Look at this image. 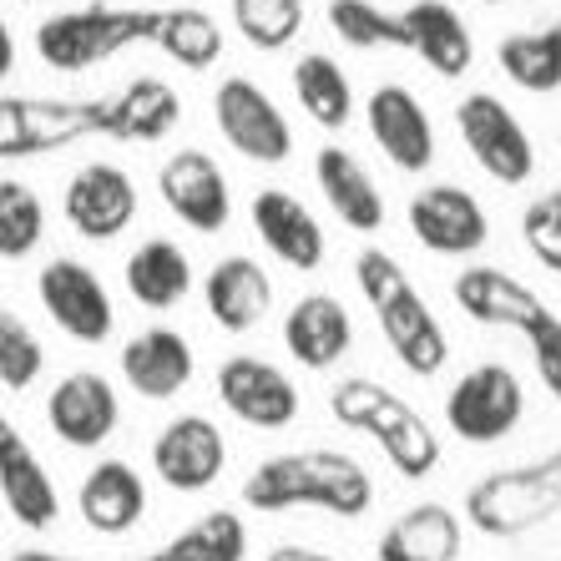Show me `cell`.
Returning a JSON list of instances; mask_svg holds the SVG:
<instances>
[{
	"mask_svg": "<svg viewBox=\"0 0 561 561\" xmlns=\"http://www.w3.org/2000/svg\"><path fill=\"white\" fill-rule=\"evenodd\" d=\"M329 31L354 51H375V46L415 51L445 81L466 77L476 66L470 26L445 0H415L405 11H379L369 0H329Z\"/></svg>",
	"mask_w": 561,
	"mask_h": 561,
	"instance_id": "cell-1",
	"label": "cell"
},
{
	"mask_svg": "<svg viewBox=\"0 0 561 561\" xmlns=\"http://www.w3.org/2000/svg\"><path fill=\"white\" fill-rule=\"evenodd\" d=\"M375 501V481L344 450H288V456L263 460L243 481V506L253 511H329V516H365Z\"/></svg>",
	"mask_w": 561,
	"mask_h": 561,
	"instance_id": "cell-2",
	"label": "cell"
},
{
	"mask_svg": "<svg viewBox=\"0 0 561 561\" xmlns=\"http://www.w3.org/2000/svg\"><path fill=\"white\" fill-rule=\"evenodd\" d=\"M354 278H359V294L375 309L379 334L394 350V359L420 379L440 375L445 359H450V340H445L431 304L420 299V288L410 284V274L400 268V259L385 249H365L354 259Z\"/></svg>",
	"mask_w": 561,
	"mask_h": 561,
	"instance_id": "cell-3",
	"label": "cell"
},
{
	"mask_svg": "<svg viewBox=\"0 0 561 561\" xmlns=\"http://www.w3.org/2000/svg\"><path fill=\"white\" fill-rule=\"evenodd\" d=\"M450 294H456L466 319L491 329H511V334H522L531 344L536 375H541L547 394L561 405V313L541 294H531L522 278H511L506 268H460Z\"/></svg>",
	"mask_w": 561,
	"mask_h": 561,
	"instance_id": "cell-4",
	"label": "cell"
},
{
	"mask_svg": "<svg viewBox=\"0 0 561 561\" xmlns=\"http://www.w3.org/2000/svg\"><path fill=\"white\" fill-rule=\"evenodd\" d=\"M329 410H334L340 425L369 435L405 481L435 476V466H440V435L431 431V420L420 415V410H410L394 390H385L379 379H365V375L340 379L329 390Z\"/></svg>",
	"mask_w": 561,
	"mask_h": 561,
	"instance_id": "cell-5",
	"label": "cell"
},
{
	"mask_svg": "<svg viewBox=\"0 0 561 561\" xmlns=\"http://www.w3.org/2000/svg\"><path fill=\"white\" fill-rule=\"evenodd\" d=\"M162 11H127V5H81V11L46 15L36 26V56L51 71H87L127 46H152Z\"/></svg>",
	"mask_w": 561,
	"mask_h": 561,
	"instance_id": "cell-6",
	"label": "cell"
},
{
	"mask_svg": "<svg viewBox=\"0 0 561 561\" xmlns=\"http://www.w3.org/2000/svg\"><path fill=\"white\" fill-rule=\"evenodd\" d=\"M466 516L485 536H526L531 526L561 516V450H551L536 466L496 470L470 485Z\"/></svg>",
	"mask_w": 561,
	"mask_h": 561,
	"instance_id": "cell-7",
	"label": "cell"
},
{
	"mask_svg": "<svg viewBox=\"0 0 561 561\" xmlns=\"http://www.w3.org/2000/svg\"><path fill=\"white\" fill-rule=\"evenodd\" d=\"M81 137H102L96 96H0V162L61 152Z\"/></svg>",
	"mask_w": 561,
	"mask_h": 561,
	"instance_id": "cell-8",
	"label": "cell"
},
{
	"mask_svg": "<svg viewBox=\"0 0 561 561\" xmlns=\"http://www.w3.org/2000/svg\"><path fill=\"white\" fill-rule=\"evenodd\" d=\"M526 415V390L506 365H476L445 394V425L466 445L506 440Z\"/></svg>",
	"mask_w": 561,
	"mask_h": 561,
	"instance_id": "cell-9",
	"label": "cell"
},
{
	"mask_svg": "<svg viewBox=\"0 0 561 561\" xmlns=\"http://www.w3.org/2000/svg\"><path fill=\"white\" fill-rule=\"evenodd\" d=\"M456 127H460V142L470 147V157H476V168H481L485 178H496V183H506V187H522L536 172L531 137H526V127L516 122V112H511L501 96H491V92L460 96Z\"/></svg>",
	"mask_w": 561,
	"mask_h": 561,
	"instance_id": "cell-10",
	"label": "cell"
},
{
	"mask_svg": "<svg viewBox=\"0 0 561 561\" xmlns=\"http://www.w3.org/2000/svg\"><path fill=\"white\" fill-rule=\"evenodd\" d=\"M213 122H218L222 142L238 147L249 162H263V168H278V162H288V152H294L288 117L274 106V96L249 77L222 81L218 96H213Z\"/></svg>",
	"mask_w": 561,
	"mask_h": 561,
	"instance_id": "cell-11",
	"label": "cell"
},
{
	"mask_svg": "<svg viewBox=\"0 0 561 561\" xmlns=\"http://www.w3.org/2000/svg\"><path fill=\"white\" fill-rule=\"evenodd\" d=\"M36 294H41V309L51 313V324L61 334H71L77 344H102L117 329V309H112L106 284L77 259L46 263L36 274Z\"/></svg>",
	"mask_w": 561,
	"mask_h": 561,
	"instance_id": "cell-12",
	"label": "cell"
},
{
	"mask_svg": "<svg viewBox=\"0 0 561 561\" xmlns=\"http://www.w3.org/2000/svg\"><path fill=\"white\" fill-rule=\"evenodd\" d=\"M157 193L168 203V213L178 222H187L193 233H222L228 218H233V193H228V178L213 162L208 152L183 147L172 152L157 172Z\"/></svg>",
	"mask_w": 561,
	"mask_h": 561,
	"instance_id": "cell-13",
	"label": "cell"
},
{
	"mask_svg": "<svg viewBox=\"0 0 561 561\" xmlns=\"http://www.w3.org/2000/svg\"><path fill=\"white\" fill-rule=\"evenodd\" d=\"M218 400L253 431H284L299 420V390L278 365L259 354H233L218 365Z\"/></svg>",
	"mask_w": 561,
	"mask_h": 561,
	"instance_id": "cell-14",
	"label": "cell"
},
{
	"mask_svg": "<svg viewBox=\"0 0 561 561\" xmlns=\"http://www.w3.org/2000/svg\"><path fill=\"white\" fill-rule=\"evenodd\" d=\"M117 390L112 379L96 375V369H71L66 379H56V390L46 394V425L61 445L71 450H96L117 435Z\"/></svg>",
	"mask_w": 561,
	"mask_h": 561,
	"instance_id": "cell-15",
	"label": "cell"
},
{
	"mask_svg": "<svg viewBox=\"0 0 561 561\" xmlns=\"http://www.w3.org/2000/svg\"><path fill=\"white\" fill-rule=\"evenodd\" d=\"M222 466H228V440L208 415H178L152 440V470L168 491H183V496L208 491Z\"/></svg>",
	"mask_w": 561,
	"mask_h": 561,
	"instance_id": "cell-16",
	"label": "cell"
},
{
	"mask_svg": "<svg viewBox=\"0 0 561 561\" xmlns=\"http://www.w3.org/2000/svg\"><path fill=\"white\" fill-rule=\"evenodd\" d=\"M410 233H415L420 249L445 253V259H466V253L485 249L491 218H485V208L466 187L440 183L410 197Z\"/></svg>",
	"mask_w": 561,
	"mask_h": 561,
	"instance_id": "cell-17",
	"label": "cell"
},
{
	"mask_svg": "<svg viewBox=\"0 0 561 561\" xmlns=\"http://www.w3.org/2000/svg\"><path fill=\"white\" fill-rule=\"evenodd\" d=\"M131 218H137V187H131L127 168H117V162H87L66 183V222L81 238L112 243L131 228Z\"/></svg>",
	"mask_w": 561,
	"mask_h": 561,
	"instance_id": "cell-18",
	"label": "cell"
},
{
	"mask_svg": "<svg viewBox=\"0 0 561 561\" xmlns=\"http://www.w3.org/2000/svg\"><path fill=\"white\" fill-rule=\"evenodd\" d=\"M369 137L379 142V152L390 157L400 172H425L435 162V127L431 112L420 106V96L410 87H375L365 102Z\"/></svg>",
	"mask_w": 561,
	"mask_h": 561,
	"instance_id": "cell-19",
	"label": "cell"
},
{
	"mask_svg": "<svg viewBox=\"0 0 561 561\" xmlns=\"http://www.w3.org/2000/svg\"><path fill=\"white\" fill-rule=\"evenodd\" d=\"M0 496L26 531H46L56 522V511H61L51 470L41 466V456L31 450L26 435L15 431V420L5 410H0Z\"/></svg>",
	"mask_w": 561,
	"mask_h": 561,
	"instance_id": "cell-20",
	"label": "cell"
},
{
	"mask_svg": "<svg viewBox=\"0 0 561 561\" xmlns=\"http://www.w3.org/2000/svg\"><path fill=\"white\" fill-rule=\"evenodd\" d=\"M193 375H197V354L178 329L157 324L122 344V379L142 400H172V394H183L193 385Z\"/></svg>",
	"mask_w": 561,
	"mask_h": 561,
	"instance_id": "cell-21",
	"label": "cell"
},
{
	"mask_svg": "<svg viewBox=\"0 0 561 561\" xmlns=\"http://www.w3.org/2000/svg\"><path fill=\"white\" fill-rule=\"evenodd\" d=\"M203 304H208L213 324L228 334H249L263 324V313L274 309V278L259 268V259L249 253H228L208 268L203 284Z\"/></svg>",
	"mask_w": 561,
	"mask_h": 561,
	"instance_id": "cell-22",
	"label": "cell"
},
{
	"mask_svg": "<svg viewBox=\"0 0 561 561\" xmlns=\"http://www.w3.org/2000/svg\"><path fill=\"white\" fill-rule=\"evenodd\" d=\"M253 228H259L263 249L274 253L278 263H288V268H299V274H313L324 263V228L284 187H263L253 197Z\"/></svg>",
	"mask_w": 561,
	"mask_h": 561,
	"instance_id": "cell-23",
	"label": "cell"
},
{
	"mask_svg": "<svg viewBox=\"0 0 561 561\" xmlns=\"http://www.w3.org/2000/svg\"><path fill=\"white\" fill-rule=\"evenodd\" d=\"M354 344V324L334 294H304L284 313V350L304 369H334Z\"/></svg>",
	"mask_w": 561,
	"mask_h": 561,
	"instance_id": "cell-24",
	"label": "cell"
},
{
	"mask_svg": "<svg viewBox=\"0 0 561 561\" xmlns=\"http://www.w3.org/2000/svg\"><path fill=\"white\" fill-rule=\"evenodd\" d=\"M96 102H102V137L112 142H162L183 122V102L162 77H137L117 96Z\"/></svg>",
	"mask_w": 561,
	"mask_h": 561,
	"instance_id": "cell-25",
	"label": "cell"
},
{
	"mask_svg": "<svg viewBox=\"0 0 561 561\" xmlns=\"http://www.w3.org/2000/svg\"><path fill=\"white\" fill-rule=\"evenodd\" d=\"M77 511L96 536H127L147 516V485L127 460H96L77 485Z\"/></svg>",
	"mask_w": 561,
	"mask_h": 561,
	"instance_id": "cell-26",
	"label": "cell"
},
{
	"mask_svg": "<svg viewBox=\"0 0 561 561\" xmlns=\"http://www.w3.org/2000/svg\"><path fill=\"white\" fill-rule=\"evenodd\" d=\"M313 178H319V193L334 213H340L344 228L354 233H375L385 228V197H379L375 178L365 172V162L344 147H319L313 157Z\"/></svg>",
	"mask_w": 561,
	"mask_h": 561,
	"instance_id": "cell-27",
	"label": "cell"
},
{
	"mask_svg": "<svg viewBox=\"0 0 561 561\" xmlns=\"http://www.w3.org/2000/svg\"><path fill=\"white\" fill-rule=\"evenodd\" d=\"M249 557V526L238 511H208L197 516L187 531H178L168 547H157L152 557L137 561H243ZM5 561H81V557H56V551H15Z\"/></svg>",
	"mask_w": 561,
	"mask_h": 561,
	"instance_id": "cell-28",
	"label": "cell"
},
{
	"mask_svg": "<svg viewBox=\"0 0 561 561\" xmlns=\"http://www.w3.org/2000/svg\"><path fill=\"white\" fill-rule=\"evenodd\" d=\"M460 557V516L440 501L410 506L379 536V561H456Z\"/></svg>",
	"mask_w": 561,
	"mask_h": 561,
	"instance_id": "cell-29",
	"label": "cell"
},
{
	"mask_svg": "<svg viewBox=\"0 0 561 561\" xmlns=\"http://www.w3.org/2000/svg\"><path fill=\"white\" fill-rule=\"evenodd\" d=\"M122 278H127V294L137 304H147V309H172V304H183L187 288H193V263H187V253L178 249V243H168V238H147L142 249L127 259Z\"/></svg>",
	"mask_w": 561,
	"mask_h": 561,
	"instance_id": "cell-30",
	"label": "cell"
},
{
	"mask_svg": "<svg viewBox=\"0 0 561 561\" xmlns=\"http://www.w3.org/2000/svg\"><path fill=\"white\" fill-rule=\"evenodd\" d=\"M294 92H299V106L309 112V122L329 131H344L354 122V87L344 77V66L324 51H309L294 61Z\"/></svg>",
	"mask_w": 561,
	"mask_h": 561,
	"instance_id": "cell-31",
	"label": "cell"
},
{
	"mask_svg": "<svg viewBox=\"0 0 561 561\" xmlns=\"http://www.w3.org/2000/svg\"><path fill=\"white\" fill-rule=\"evenodd\" d=\"M496 61L522 92H561V21L547 31H516L496 46Z\"/></svg>",
	"mask_w": 561,
	"mask_h": 561,
	"instance_id": "cell-32",
	"label": "cell"
},
{
	"mask_svg": "<svg viewBox=\"0 0 561 561\" xmlns=\"http://www.w3.org/2000/svg\"><path fill=\"white\" fill-rule=\"evenodd\" d=\"M152 46L162 56H172L178 66H187V71H208L222 56V31L203 5H172V11H162Z\"/></svg>",
	"mask_w": 561,
	"mask_h": 561,
	"instance_id": "cell-33",
	"label": "cell"
},
{
	"mask_svg": "<svg viewBox=\"0 0 561 561\" xmlns=\"http://www.w3.org/2000/svg\"><path fill=\"white\" fill-rule=\"evenodd\" d=\"M46 238V203L31 183L0 178V259H26Z\"/></svg>",
	"mask_w": 561,
	"mask_h": 561,
	"instance_id": "cell-34",
	"label": "cell"
},
{
	"mask_svg": "<svg viewBox=\"0 0 561 561\" xmlns=\"http://www.w3.org/2000/svg\"><path fill=\"white\" fill-rule=\"evenodd\" d=\"M233 26L259 51H284L304 31V0H233Z\"/></svg>",
	"mask_w": 561,
	"mask_h": 561,
	"instance_id": "cell-35",
	"label": "cell"
},
{
	"mask_svg": "<svg viewBox=\"0 0 561 561\" xmlns=\"http://www.w3.org/2000/svg\"><path fill=\"white\" fill-rule=\"evenodd\" d=\"M41 369H46V350H41L36 329L21 313L0 309V385L21 394L41 379Z\"/></svg>",
	"mask_w": 561,
	"mask_h": 561,
	"instance_id": "cell-36",
	"label": "cell"
},
{
	"mask_svg": "<svg viewBox=\"0 0 561 561\" xmlns=\"http://www.w3.org/2000/svg\"><path fill=\"white\" fill-rule=\"evenodd\" d=\"M522 238L551 274H561V187L531 197L522 213Z\"/></svg>",
	"mask_w": 561,
	"mask_h": 561,
	"instance_id": "cell-37",
	"label": "cell"
},
{
	"mask_svg": "<svg viewBox=\"0 0 561 561\" xmlns=\"http://www.w3.org/2000/svg\"><path fill=\"white\" fill-rule=\"evenodd\" d=\"M15 71V36H11V26H5V15H0V81Z\"/></svg>",
	"mask_w": 561,
	"mask_h": 561,
	"instance_id": "cell-38",
	"label": "cell"
},
{
	"mask_svg": "<svg viewBox=\"0 0 561 561\" xmlns=\"http://www.w3.org/2000/svg\"><path fill=\"white\" fill-rule=\"evenodd\" d=\"M268 561H340V557H324V551H309V547H274Z\"/></svg>",
	"mask_w": 561,
	"mask_h": 561,
	"instance_id": "cell-39",
	"label": "cell"
},
{
	"mask_svg": "<svg viewBox=\"0 0 561 561\" xmlns=\"http://www.w3.org/2000/svg\"><path fill=\"white\" fill-rule=\"evenodd\" d=\"M481 5H501V0H481Z\"/></svg>",
	"mask_w": 561,
	"mask_h": 561,
	"instance_id": "cell-40",
	"label": "cell"
}]
</instances>
